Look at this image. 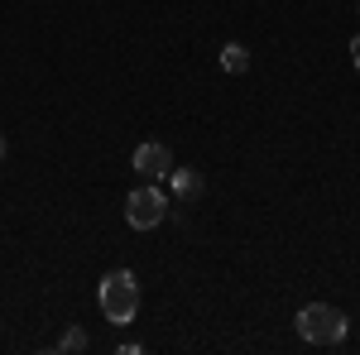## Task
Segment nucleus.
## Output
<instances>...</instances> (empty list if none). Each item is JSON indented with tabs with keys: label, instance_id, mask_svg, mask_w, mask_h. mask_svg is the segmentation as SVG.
<instances>
[{
	"label": "nucleus",
	"instance_id": "nucleus-1",
	"mask_svg": "<svg viewBox=\"0 0 360 355\" xmlns=\"http://www.w3.org/2000/svg\"><path fill=\"white\" fill-rule=\"evenodd\" d=\"M346 331H351V322L332 302H307L303 312H298V336H303L307 346H341Z\"/></svg>",
	"mask_w": 360,
	"mask_h": 355
},
{
	"label": "nucleus",
	"instance_id": "nucleus-2",
	"mask_svg": "<svg viewBox=\"0 0 360 355\" xmlns=\"http://www.w3.org/2000/svg\"><path fill=\"white\" fill-rule=\"evenodd\" d=\"M101 312L111 327H130L139 312V283L130 269H111L101 278Z\"/></svg>",
	"mask_w": 360,
	"mask_h": 355
},
{
	"label": "nucleus",
	"instance_id": "nucleus-3",
	"mask_svg": "<svg viewBox=\"0 0 360 355\" xmlns=\"http://www.w3.org/2000/svg\"><path fill=\"white\" fill-rule=\"evenodd\" d=\"M164 217H168V192L159 183H144V188H135L125 197V221L135 231H154Z\"/></svg>",
	"mask_w": 360,
	"mask_h": 355
},
{
	"label": "nucleus",
	"instance_id": "nucleus-4",
	"mask_svg": "<svg viewBox=\"0 0 360 355\" xmlns=\"http://www.w3.org/2000/svg\"><path fill=\"white\" fill-rule=\"evenodd\" d=\"M144 178V183H159L173 173V154H168V144H139L135 149V164H130Z\"/></svg>",
	"mask_w": 360,
	"mask_h": 355
},
{
	"label": "nucleus",
	"instance_id": "nucleus-5",
	"mask_svg": "<svg viewBox=\"0 0 360 355\" xmlns=\"http://www.w3.org/2000/svg\"><path fill=\"white\" fill-rule=\"evenodd\" d=\"M168 178H173V192H178L183 202H193V197H202V173H197V168H173Z\"/></svg>",
	"mask_w": 360,
	"mask_h": 355
},
{
	"label": "nucleus",
	"instance_id": "nucleus-6",
	"mask_svg": "<svg viewBox=\"0 0 360 355\" xmlns=\"http://www.w3.org/2000/svg\"><path fill=\"white\" fill-rule=\"evenodd\" d=\"M221 67H226V72H245V67H250V49H245V44H226V49H221Z\"/></svg>",
	"mask_w": 360,
	"mask_h": 355
},
{
	"label": "nucleus",
	"instance_id": "nucleus-7",
	"mask_svg": "<svg viewBox=\"0 0 360 355\" xmlns=\"http://www.w3.org/2000/svg\"><path fill=\"white\" fill-rule=\"evenodd\" d=\"M58 351H86V331L82 327H68V331H63V341H58Z\"/></svg>",
	"mask_w": 360,
	"mask_h": 355
},
{
	"label": "nucleus",
	"instance_id": "nucleus-8",
	"mask_svg": "<svg viewBox=\"0 0 360 355\" xmlns=\"http://www.w3.org/2000/svg\"><path fill=\"white\" fill-rule=\"evenodd\" d=\"M351 63H356V67H360V34H356V39H351Z\"/></svg>",
	"mask_w": 360,
	"mask_h": 355
},
{
	"label": "nucleus",
	"instance_id": "nucleus-9",
	"mask_svg": "<svg viewBox=\"0 0 360 355\" xmlns=\"http://www.w3.org/2000/svg\"><path fill=\"white\" fill-rule=\"evenodd\" d=\"M0 159H5V139H0Z\"/></svg>",
	"mask_w": 360,
	"mask_h": 355
}]
</instances>
